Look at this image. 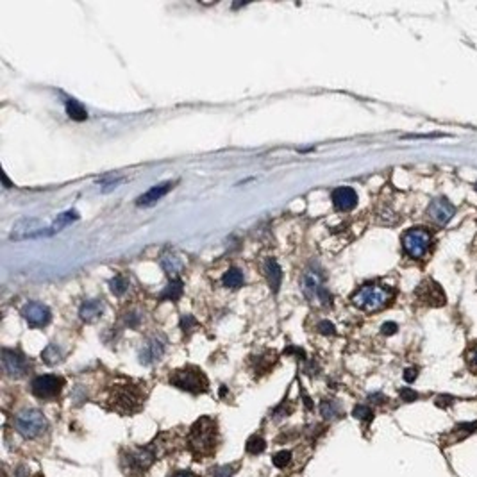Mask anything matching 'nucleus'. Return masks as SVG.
I'll return each mask as SVG.
<instances>
[{
	"label": "nucleus",
	"mask_w": 477,
	"mask_h": 477,
	"mask_svg": "<svg viewBox=\"0 0 477 477\" xmlns=\"http://www.w3.org/2000/svg\"><path fill=\"white\" fill-rule=\"evenodd\" d=\"M431 233L426 231L424 227H413V229L406 231L402 236V247H404L406 254L409 258L420 259L426 256V252L431 247Z\"/></svg>",
	"instance_id": "obj_4"
},
{
	"label": "nucleus",
	"mask_w": 477,
	"mask_h": 477,
	"mask_svg": "<svg viewBox=\"0 0 477 477\" xmlns=\"http://www.w3.org/2000/svg\"><path fill=\"white\" fill-rule=\"evenodd\" d=\"M182 295V283L179 279H172L170 283H168L166 288L161 292L159 295V300H179Z\"/></svg>",
	"instance_id": "obj_22"
},
{
	"label": "nucleus",
	"mask_w": 477,
	"mask_h": 477,
	"mask_svg": "<svg viewBox=\"0 0 477 477\" xmlns=\"http://www.w3.org/2000/svg\"><path fill=\"white\" fill-rule=\"evenodd\" d=\"M332 204L338 211H350V209L356 208L357 204V193L349 186H342V188H336L331 195Z\"/></svg>",
	"instance_id": "obj_15"
},
{
	"label": "nucleus",
	"mask_w": 477,
	"mask_h": 477,
	"mask_svg": "<svg viewBox=\"0 0 477 477\" xmlns=\"http://www.w3.org/2000/svg\"><path fill=\"white\" fill-rule=\"evenodd\" d=\"M416 297H418L422 302L429 304V306H443L445 304V293L441 290V286L434 280H424L416 288Z\"/></svg>",
	"instance_id": "obj_10"
},
{
	"label": "nucleus",
	"mask_w": 477,
	"mask_h": 477,
	"mask_svg": "<svg viewBox=\"0 0 477 477\" xmlns=\"http://www.w3.org/2000/svg\"><path fill=\"white\" fill-rule=\"evenodd\" d=\"M172 188H174V184H172V182H161V184L152 186V188H150L147 193H143L142 197L136 201V204H138V206H152V204H156V202L161 201V199H163Z\"/></svg>",
	"instance_id": "obj_16"
},
{
	"label": "nucleus",
	"mask_w": 477,
	"mask_h": 477,
	"mask_svg": "<svg viewBox=\"0 0 477 477\" xmlns=\"http://www.w3.org/2000/svg\"><path fill=\"white\" fill-rule=\"evenodd\" d=\"M61 357H63V354H61V350H59V347L55 345V343H50V345H48L47 349L41 352V359H43L47 364L59 363V361H61Z\"/></svg>",
	"instance_id": "obj_24"
},
{
	"label": "nucleus",
	"mask_w": 477,
	"mask_h": 477,
	"mask_svg": "<svg viewBox=\"0 0 477 477\" xmlns=\"http://www.w3.org/2000/svg\"><path fill=\"white\" fill-rule=\"evenodd\" d=\"M63 384H65V381L58 375H38L31 383V390L40 399H52L59 395Z\"/></svg>",
	"instance_id": "obj_8"
},
{
	"label": "nucleus",
	"mask_w": 477,
	"mask_h": 477,
	"mask_svg": "<svg viewBox=\"0 0 477 477\" xmlns=\"http://www.w3.org/2000/svg\"><path fill=\"white\" fill-rule=\"evenodd\" d=\"M159 263L168 275H177V273L184 268L182 258L179 254H175V252H164V254L161 256Z\"/></svg>",
	"instance_id": "obj_19"
},
{
	"label": "nucleus",
	"mask_w": 477,
	"mask_h": 477,
	"mask_svg": "<svg viewBox=\"0 0 477 477\" xmlns=\"http://www.w3.org/2000/svg\"><path fill=\"white\" fill-rule=\"evenodd\" d=\"M16 477H27V468H25V466H20V468L16 470Z\"/></svg>",
	"instance_id": "obj_40"
},
{
	"label": "nucleus",
	"mask_w": 477,
	"mask_h": 477,
	"mask_svg": "<svg viewBox=\"0 0 477 477\" xmlns=\"http://www.w3.org/2000/svg\"><path fill=\"white\" fill-rule=\"evenodd\" d=\"M79 218V215H77V211H65V213H61V215L55 218V222H54V226H52V229H54V233L55 231H61L63 227L65 226H68V223H72V222H75V220Z\"/></svg>",
	"instance_id": "obj_26"
},
{
	"label": "nucleus",
	"mask_w": 477,
	"mask_h": 477,
	"mask_svg": "<svg viewBox=\"0 0 477 477\" xmlns=\"http://www.w3.org/2000/svg\"><path fill=\"white\" fill-rule=\"evenodd\" d=\"M391 299H394V290L384 284H364L352 295L354 306L363 311L383 310Z\"/></svg>",
	"instance_id": "obj_1"
},
{
	"label": "nucleus",
	"mask_w": 477,
	"mask_h": 477,
	"mask_svg": "<svg viewBox=\"0 0 477 477\" xmlns=\"http://www.w3.org/2000/svg\"><path fill=\"white\" fill-rule=\"evenodd\" d=\"M317 329H318V332H322V334H325V336H329V334H331V336H332V334H336L334 325H332L331 322H327V320L318 322Z\"/></svg>",
	"instance_id": "obj_33"
},
{
	"label": "nucleus",
	"mask_w": 477,
	"mask_h": 477,
	"mask_svg": "<svg viewBox=\"0 0 477 477\" xmlns=\"http://www.w3.org/2000/svg\"><path fill=\"white\" fill-rule=\"evenodd\" d=\"M466 363H468L470 370L477 372V345L468 350V354H466Z\"/></svg>",
	"instance_id": "obj_34"
},
{
	"label": "nucleus",
	"mask_w": 477,
	"mask_h": 477,
	"mask_svg": "<svg viewBox=\"0 0 477 477\" xmlns=\"http://www.w3.org/2000/svg\"><path fill=\"white\" fill-rule=\"evenodd\" d=\"M352 415H354V418H359V420H372L374 413H372V409L368 408V406L359 404L352 409Z\"/></svg>",
	"instance_id": "obj_31"
},
{
	"label": "nucleus",
	"mask_w": 477,
	"mask_h": 477,
	"mask_svg": "<svg viewBox=\"0 0 477 477\" xmlns=\"http://www.w3.org/2000/svg\"><path fill=\"white\" fill-rule=\"evenodd\" d=\"M170 383L179 390H186L189 394H201L208 390V379L199 368L188 367L182 370H175L170 375Z\"/></svg>",
	"instance_id": "obj_2"
},
{
	"label": "nucleus",
	"mask_w": 477,
	"mask_h": 477,
	"mask_svg": "<svg viewBox=\"0 0 477 477\" xmlns=\"http://www.w3.org/2000/svg\"><path fill=\"white\" fill-rule=\"evenodd\" d=\"M166 349V340L164 336H154L149 342L143 345V349L139 350V363L142 364H152L157 359H161V356L164 354Z\"/></svg>",
	"instance_id": "obj_12"
},
{
	"label": "nucleus",
	"mask_w": 477,
	"mask_h": 477,
	"mask_svg": "<svg viewBox=\"0 0 477 477\" xmlns=\"http://www.w3.org/2000/svg\"><path fill=\"white\" fill-rule=\"evenodd\" d=\"M397 324L395 322H386V324L381 327V331H383V334H386V336H390V334H395L397 332Z\"/></svg>",
	"instance_id": "obj_37"
},
{
	"label": "nucleus",
	"mask_w": 477,
	"mask_h": 477,
	"mask_svg": "<svg viewBox=\"0 0 477 477\" xmlns=\"http://www.w3.org/2000/svg\"><path fill=\"white\" fill-rule=\"evenodd\" d=\"M454 213H456V208L447 201V199H436V201L431 202L429 208H427L429 218L433 220L434 223H438V226H445V223L454 216Z\"/></svg>",
	"instance_id": "obj_13"
},
{
	"label": "nucleus",
	"mask_w": 477,
	"mask_h": 477,
	"mask_svg": "<svg viewBox=\"0 0 477 477\" xmlns=\"http://www.w3.org/2000/svg\"><path fill=\"white\" fill-rule=\"evenodd\" d=\"M109 288H111V292H113V295L122 297L129 290V280L125 279L124 275H115L113 279L109 280Z\"/></svg>",
	"instance_id": "obj_25"
},
{
	"label": "nucleus",
	"mask_w": 477,
	"mask_h": 477,
	"mask_svg": "<svg viewBox=\"0 0 477 477\" xmlns=\"http://www.w3.org/2000/svg\"><path fill=\"white\" fill-rule=\"evenodd\" d=\"M16 431L23 438H36L43 434L48 427L45 415L38 409H25L16 416Z\"/></svg>",
	"instance_id": "obj_3"
},
{
	"label": "nucleus",
	"mask_w": 477,
	"mask_h": 477,
	"mask_svg": "<svg viewBox=\"0 0 477 477\" xmlns=\"http://www.w3.org/2000/svg\"><path fill=\"white\" fill-rule=\"evenodd\" d=\"M139 404H142V399H139V395L136 394L132 388L124 386L115 391V406H117L120 411L132 413L139 408Z\"/></svg>",
	"instance_id": "obj_14"
},
{
	"label": "nucleus",
	"mask_w": 477,
	"mask_h": 477,
	"mask_svg": "<svg viewBox=\"0 0 477 477\" xmlns=\"http://www.w3.org/2000/svg\"><path fill=\"white\" fill-rule=\"evenodd\" d=\"M247 452L248 454H261L263 451L266 448V441L263 440L261 436H258V434H254V436H250L247 440Z\"/></svg>",
	"instance_id": "obj_27"
},
{
	"label": "nucleus",
	"mask_w": 477,
	"mask_h": 477,
	"mask_svg": "<svg viewBox=\"0 0 477 477\" xmlns=\"http://www.w3.org/2000/svg\"><path fill=\"white\" fill-rule=\"evenodd\" d=\"M104 313V302L99 299H93V300H86V302L80 306V318H82L84 322H95L97 318H100Z\"/></svg>",
	"instance_id": "obj_18"
},
{
	"label": "nucleus",
	"mask_w": 477,
	"mask_h": 477,
	"mask_svg": "<svg viewBox=\"0 0 477 477\" xmlns=\"http://www.w3.org/2000/svg\"><path fill=\"white\" fill-rule=\"evenodd\" d=\"M290 459H292V452H290V451H279L275 456H273V465H275L277 468H284V466L290 463Z\"/></svg>",
	"instance_id": "obj_30"
},
{
	"label": "nucleus",
	"mask_w": 477,
	"mask_h": 477,
	"mask_svg": "<svg viewBox=\"0 0 477 477\" xmlns=\"http://www.w3.org/2000/svg\"><path fill=\"white\" fill-rule=\"evenodd\" d=\"M320 411L324 415V418H336L340 415V406L332 401H324L320 406Z\"/></svg>",
	"instance_id": "obj_28"
},
{
	"label": "nucleus",
	"mask_w": 477,
	"mask_h": 477,
	"mask_svg": "<svg viewBox=\"0 0 477 477\" xmlns=\"http://www.w3.org/2000/svg\"><path fill=\"white\" fill-rule=\"evenodd\" d=\"M436 404L441 406V408H445V406H451L452 404V397H451V395H441V397H438Z\"/></svg>",
	"instance_id": "obj_39"
},
{
	"label": "nucleus",
	"mask_w": 477,
	"mask_h": 477,
	"mask_svg": "<svg viewBox=\"0 0 477 477\" xmlns=\"http://www.w3.org/2000/svg\"><path fill=\"white\" fill-rule=\"evenodd\" d=\"M265 275L266 279H268V284H270V290H272L273 293L279 292L280 288V280H283V270H280L279 263L275 261V259H266L265 263Z\"/></svg>",
	"instance_id": "obj_17"
},
{
	"label": "nucleus",
	"mask_w": 477,
	"mask_h": 477,
	"mask_svg": "<svg viewBox=\"0 0 477 477\" xmlns=\"http://www.w3.org/2000/svg\"><path fill=\"white\" fill-rule=\"evenodd\" d=\"M54 233L52 227H43V223L36 218H25L20 220L13 227L11 238L13 240H27V238H38V236H48Z\"/></svg>",
	"instance_id": "obj_7"
},
{
	"label": "nucleus",
	"mask_w": 477,
	"mask_h": 477,
	"mask_svg": "<svg viewBox=\"0 0 477 477\" xmlns=\"http://www.w3.org/2000/svg\"><path fill=\"white\" fill-rule=\"evenodd\" d=\"M2 367H4L6 374L9 377H23L29 370V364H27L25 357L22 354L15 352V350L4 349L2 350Z\"/></svg>",
	"instance_id": "obj_9"
},
{
	"label": "nucleus",
	"mask_w": 477,
	"mask_h": 477,
	"mask_svg": "<svg viewBox=\"0 0 477 477\" xmlns=\"http://www.w3.org/2000/svg\"><path fill=\"white\" fill-rule=\"evenodd\" d=\"M23 318L31 327H43L50 322V310L41 302H29L22 310Z\"/></svg>",
	"instance_id": "obj_11"
},
{
	"label": "nucleus",
	"mask_w": 477,
	"mask_h": 477,
	"mask_svg": "<svg viewBox=\"0 0 477 477\" xmlns=\"http://www.w3.org/2000/svg\"><path fill=\"white\" fill-rule=\"evenodd\" d=\"M302 292L310 300H318L324 306L331 304V295L324 284V277L318 270L310 268L302 275Z\"/></svg>",
	"instance_id": "obj_5"
},
{
	"label": "nucleus",
	"mask_w": 477,
	"mask_h": 477,
	"mask_svg": "<svg viewBox=\"0 0 477 477\" xmlns=\"http://www.w3.org/2000/svg\"><path fill=\"white\" fill-rule=\"evenodd\" d=\"M139 320H142V318H139V315H136V313H127V317H125V322H127L129 327H134V329L139 325Z\"/></svg>",
	"instance_id": "obj_36"
},
{
	"label": "nucleus",
	"mask_w": 477,
	"mask_h": 477,
	"mask_svg": "<svg viewBox=\"0 0 477 477\" xmlns=\"http://www.w3.org/2000/svg\"><path fill=\"white\" fill-rule=\"evenodd\" d=\"M401 399L404 402H413L418 399V394H416L415 390H409V388H402L401 390Z\"/></svg>",
	"instance_id": "obj_35"
},
{
	"label": "nucleus",
	"mask_w": 477,
	"mask_h": 477,
	"mask_svg": "<svg viewBox=\"0 0 477 477\" xmlns=\"http://www.w3.org/2000/svg\"><path fill=\"white\" fill-rule=\"evenodd\" d=\"M154 461V454L147 448H139V451H134L129 454V465L131 468L136 470H145L152 465Z\"/></svg>",
	"instance_id": "obj_20"
},
{
	"label": "nucleus",
	"mask_w": 477,
	"mask_h": 477,
	"mask_svg": "<svg viewBox=\"0 0 477 477\" xmlns=\"http://www.w3.org/2000/svg\"><path fill=\"white\" fill-rule=\"evenodd\" d=\"M197 327V320H195L191 315H182L181 318V329L184 332H191L193 329Z\"/></svg>",
	"instance_id": "obj_32"
},
{
	"label": "nucleus",
	"mask_w": 477,
	"mask_h": 477,
	"mask_svg": "<svg viewBox=\"0 0 477 477\" xmlns=\"http://www.w3.org/2000/svg\"><path fill=\"white\" fill-rule=\"evenodd\" d=\"M238 470V465H222V466H215L211 470L213 477H233L234 472Z\"/></svg>",
	"instance_id": "obj_29"
},
{
	"label": "nucleus",
	"mask_w": 477,
	"mask_h": 477,
	"mask_svg": "<svg viewBox=\"0 0 477 477\" xmlns=\"http://www.w3.org/2000/svg\"><path fill=\"white\" fill-rule=\"evenodd\" d=\"M243 280H245L243 273L238 268H229L222 277L223 286H227V288H240V286H243Z\"/></svg>",
	"instance_id": "obj_23"
},
{
	"label": "nucleus",
	"mask_w": 477,
	"mask_h": 477,
	"mask_svg": "<svg viewBox=\"0 0 477 477\" xmlns=\"http://www.w3.org/2000/svg\"><path fill=\"white\" fill-rule=\"evenodd\" d=\"M66 115H68L72 120L75 122H82L88 118V111L86 107L82 106V104L79 102V100L75 99H68L66 100Z\"/></svg>",
	"instance_id": "obj_21"
},
{
	"label": "nucleus",
	"mask_w": 477,
	"mask_h": 477,
	"mask_svg": "<svg viewBox=\"0 0 477 477\" xmlns=\"http://www.w3.org/2000/svg\"><path fill=\"white\" fill-rule=\"evenodd\" d=\"M416 375H418V370L416 368H406L404 370V381H408V383H413L416 379Z\"/></svg>",
	"instance_id": "obj_38"
},
{
	"label": "nucleus",
	"mask_w": 477,
	"mask_h": 477,
	"mask_svg": "<svg viewBox=\"0 0 477 477\" xmlns=\"http://www.w3.org/2000/svg\"><path fill=\"white\" fill-rule=\"evenodd\" d=\"M175 477H195V475H191V473H179V475H175Z\"/></svg>",
	"instance_id": "obj_41"
},
{
	"label": "nucleus",
	"mask_w": 477,
	"mask_h": 477,
	"mask_svg": "<svg viewBox=\"0 0 477 477\" xmlns=\"http://www.w3.org/2000/svg\"><path fill=\"white\" fill-rule=\"evenodd\" d=\"M215 424L204 416V418L197 420L195 426L191 427V447L201 448V451H209L215 441Z\"/></svg>",
	"instance_id": "obj_6"
}]
</instances>
